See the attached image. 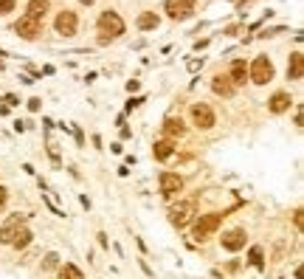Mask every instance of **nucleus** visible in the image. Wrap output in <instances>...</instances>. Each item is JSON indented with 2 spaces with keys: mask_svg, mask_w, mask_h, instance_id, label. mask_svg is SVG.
<instances>
[{
  "mask_svg": "<svg viewBox=\"0 0 304 279\" xmlns=\"http://www.w3.org/2000/svg\"><path fill=\"white\" fill-rule=\"evenodd\" d=\"M223 217L225 215H220V212H211V215H203L198 223H194V229H192V237L198 242H203V240H208V237L214 234V231L220 229V223H223Z\"/></svg>",
  "mask_w": 304,
  "mask_h": 279,
  "instance_id": "f257e3e1",
  "label": "nucleus"
},
{
  "mask_svg": "<svg viewBox=\"0 0 304 279\" xmlns=\"http://www.w3.org/2000/svg\"><path fill=\"white\" fill-rule=\"evenodd\" d=\"M248 79L256 82V85H267L273 79V62L267 57H256L248 68Z\"/></svg>",
  "mask_w": 304,
  "mask_h": 279,
  "instance_id": "f03ea898",
  "label": "nucleus"
},
{
  "mask_svg": "<svg viewBox=\"0 0 304 279\" xmlns=\"http://www.w3.org/2000/svg\"><path fill=\"white\" fill-rule=\"evenodd\" d=\"M99 28H101V34L104 37H121L124 34V20L118 17V11H101V17H99Z\"/></svg>",
  "mask_w": 304,
  "mask_h": 279,
  "instance_id": "7ed1b4c3",
  "label": "nucleus"
},
{
  "mask_svg": "<svg viewBox=\"0 0 304 279\" xmlns=\"http://www.w3.org/2000/svg\"><path fill=\"white\" fill-rule=\"evenodd\" d=\"M192 215H194V200H181L177 206L169 209V223L175 225V229H183V225H189Z\"/></svg>",
  "mask_w": 304,
  "mask_h": 279,
  "instance_id": "20e7f679",
  "label": "nucleus"
},
{
  "mask_svg": "<svg viewBox=\"0 0 304 279\" xmlns=\"http://www.w3.org/2000/svg\"><path fill=\"white\" fill-rule=\"evenodd\" d=\"M164 9L172 20H189L194 14V0H166Z\"/></svg>",
  "mask_w": 304,
  "mask_h": 279,
  "instance_id": "39448f33",
  "label": "nucleus"
},
{
  "mask_svg": "<svg viewBox=\"0 0 304 279\" xmlns=\"http://www.w3.org/2000/svg\"><path fill=\"white\" fill-rule=\"evenodd\" d=\"M14 31L20 34L23 40H37L40 34H43V23H40V20H31V17L23 14L20 20L14 23Z\"/></svg>",
  "mask_w": 304,
  "mask_h": 279,
  "instance_id": "423d86ee",
  "label": "nucleus"
},
{
  "mask_svg": "<svg viewBox=\"0 0 304 279\" xmlns=\"http://www.w3.org/2000/svg\"><path fill=\"white\" fill-rule=\"evenodd\" d=\"M23 223H26V215H11L9 220L0 225V242H3V246H11V240H14L17 231L23 229Z\"/></svg>",
  "mask_w": 304,
  "mask_h": 279,
  "instance_id": "0eeeda50",
  "label": "nucleus"
},
{
  "mask_svg": "<svg viewBox=\"0 0 304 279\" xmlns=\"http://www.w3.org/2000/svg\"><path fill=\"white\" fill-rule=\"evenodd\" d=\"M158 183H160V195L164 198H172V195H177L183 189V178L177 172H160Z\"/></svg>",
  "mask_w": 304,
  "mask_h": 279,
  "instance_id": "6e6552de",
  "label": "nucleus"
},
{
  "mask_svg": "<svg viewBox=\"0 0 304 279\" xmlns=\"http://www.w3.org/2000/svg\"><path fill=\"white\" fill-rule=\"evenodd\" d=\"M192 121L198 124L200 130H211L214 124H217V118H214V110L208 108V104H192Z\"/></svg>",
  "mask_w": 304,
  "mask_h": 279,
  "instance_id": "1a4fd4ad",
  "label": "nucleus"
},
{
  "mask_svg": "<svg viewBox=\"0 0 304 279\" xmlns=\"http://www.w3.org/2000/svg\"><path fill=\"white\" fill-rule=\"evenodd\" d=\"M53 26H57V34H62V37H74L79 20H76L74 11H59V17H57V23H53Z\"/></svg>",
  "mask_w": 304,
  "mask_h": 279,
  "instance_id": "9d476101",
  "label": "nucleus"
},
{
  "mask_svg": "<svg viewBox=\"0 0 304 279\" xmlns=\"http://www.w3.org/2000/svg\"><path fill=\"white\" fill-rule=\"evenodd\" d=\"M245 246V231L242 229H231L223 234V248L225 251H240V248Z\"/></svg>",
  "mask_w": 304,
  "mask_h": 279,
  "instance_id": "9b49d317",
  "label": "nucleus"
},
{
  "mask_svg": "<svg viewBox=\"0 0 304 279\" xmlns=\"http://www.w3.org/2000/svg\"><path fill=\"white\" fill-rule=\"evenodd\" d=\"M211 91L217 93V96H225V99H228V96H234V82L228 79V74H217V76L211 79Z\"/></svg>",
  "mask_w": 304,
  "mask_h": 279,
  "instance_id": "f8f14e48",
  "label": "nucleus"
},
{
  "mask_svg": "<svg viewBox=\"0 0 304 279\" xmlns=\"http://www.w3.org/2000/svg\"><path fill=\"white\" fill-rule=\"evenodd\" d=\"M228 79L234 82V88H237V85H245V79H248V65L242 62V59H234V62H231Z\"/></svg>",
  "mask_w": 304,
  "mask_h": 279,
  "instance_id": "ddd939ff",
  "label": "nucleus"
},
{
  "mask_svg": "<svg viewBox=\"0 0 304 279\" xmlns=\"http://www.w3.org/2000/svg\"><path fill=\"white\" fill-rule=\"evenodd\" d=\"M304 76V57L301 51L290 54V65H288V79H301Z\"/></svg>",
  "mask_w": 304,
  "mask_h": 279,
  "instance_id": "4468645a",
  "label": "nucleus"
},
{
  "mask_svg": "<svg viewBox=\"0 0 304 279\" xmlns=\"http://www.w3.org/2000/svg\"><path fill=\"white\" fill-rule=\"evenodd\" d=\"M45 11H48V0H28L26 17H31V20H43Z\"/></svg>",
  "mask_w": 304,
  "mask_h": 279,
  "instance_id": "2eb2a0df",
  "label": "nucleus"
},
{
  "mask_svg": "<svg viewBox=\"0 0 304 279\" xmlns=\"http://www.w3.org/2000/svg\"><path fill=\"white\" fill-rule=\"evenodd\" d=\"M290 104H293L290 93H273V96H271V104H267V108H271V113H284V110L290 108Z\"/></svg>",
  "mask_w": 304,
  "mask_h": 279,
  "instance_id": "dca6fc26",
  "label": "nucleus"
},
{
  "mask_svg": "<svg viewBox=\"0 0 304 279\" xmlns=\"http://www.w3.org/2000/svg\"><path fill=\"white\" fill-rule=\"evenodd\" d=\"M164 133L169 135V138H181V135L186 133V127H183L181 118H166V121H164Z\"/></svg>",
  "mask_w": 304,
  "mask_h": 279,
  "instance_id": "f3484780",
  "label": "nucleus"
},
{
  "mask_svg": "<svg viewBox=\"0 0 304 279\" xmlns=\"http://www.w3.org/2000/svg\"><path fill=\"white\" fill-rule=\"evenodd\" d=\"M158 14H155V11H141L138 14V28L141 31H152V28H158Z\"/></svg>",
  "mask_w": 304,
  "mask_h": 279,
  "instance_id": "a211bd4d",
  "label": "nucleus"
},
{
  "mask_svg": "<svg viewBox=\"0 0 304 279\" xmlns=\"http://www.w3.org/2000/svg\"><path fill=\"white\" fill-rule=\"evenodd\" d=\"M152 155L158 158V161H166V158L172 155V141H169V138H164V141H155V147H152Z\"/></svg>",
  "mask_w": 304,
  "mask_h": 279,
  "instance_id": "6ab92c4d",
  "label": "nucleus"
},
{
  "mask_svg": "<svg viewBox=\"0 0 304 279\" xmlns=\"http://www.w3.org/2000/svg\"><path fill=\"white\" fill-rule=\"evenodd\" d=\"M59 279H85V276H82V271L76 265L65 263V265H59Z\"/></svg>",
  "mask_w": 304,
  "mask_h": 279,
  "instance_id": "aec40b11",
  "label": "nucleus"
},
{
  "mask_svg": "<svg viewBox=\"0 0 304 279\" xmlns=\"http://www.w3.org/2000/svg\"><path fill=\"white\" fill-rule=\"evenodd\" d=\"M31 231H28V229H20V231H17V237H14V240H11V246H14L17 248V251H20V248H26L28 246V242H31Z\"/></svg>",
  "mask_w": 304,
  "mask_h": 279,
  "instance_id": "412c9836",
  "label": "nucleus"
},
{
  "mask_svg": "<svg viewBox=\"0 0 304 279\" xmlns=\"http://www.w3.org/2000/svg\"><path fill=\"white\" fill-rule=\"evenodd\" d=\"M248 263H251L254 268H259V271L265 268V254H262V248H259V246H254V248H251V254H248Z\"/></svg>",
  "mask_w": 304,
  "mask_h": 279,
  "instance_id": "4be33fe9",
  "label": "nucleus"
},
{
  "mask_svg": "<svg viewBox=\"0 0 304 279\" xmlns=\"http://www.w3.org/2000/svg\"><path fill=\"white\" fill-rule=\"evenodd\" d=\"M57 265H59V254H57V251L45 254V259H43V271H53Z\"/></svg>",
  "mask_w": 304,
  "mask_h": 279,
  "instance_id": "5701e85b",
  "label": "nucleus"
},
{
  "mask_svg": "<svg viewBox=\"0 0 304 279\" xmlns=\"http://www.w3.org/2000/svg\"><path fill=\"white\" fill-rule=\"evenodd\" d=\"M14 9V0H0V14H9Z\"/></svg>",
  "mask_w": 304,
  "mask_h": 279,
  "instance_id": "b1692460",
  "label": "nucleus"
},
{
  "mask_svg": "<svg viewBox=\"0 0 304 279\" xmlns=\"http://www.w3.org/2000/svg\"><path fill=\"white\" fill-rule=\"evenodd\" d=\"M40 108H43V102H40V99H28V110H31V113H37Z\"/></svg>",
  "mask_w": 304,
  "mask_h": 279,
  "instance_id": "393cba45",
  "label": "nucleus"
},
{
  "mask_svg": "<svg viewBox=\"0 0 304 279\" xmlns=\"http://www.w3.org/2000/svg\"><path fill=\"white\" fill-rule=\"evenodd\" d=\"M200 68H203V59H189V71H192V74L200 71Z\"/></svg>",
  "mask_w": 304,
  "mask_h": 279,
  "instance_id": "a878e982",
  "label": "nucleus"
},
{
  "mask_svg": "<svg viewBox=\"0 0 304 279\" xmlns=\"http://www.w3.org/2000/svg\"><path fill=\"white\" fill-rule=\"evenodd\" d=\"M6 200H9V192H6L3 186H0V209H3V206H6Z\"/></svg>",
  "mask_w": 304,
  "mask_h": 279,
  "instance_id": "bb28decb",
  "label": "nucleus"
},
{
  "mask_svg": "<svg viewBox=\"0 0 304 279\" xmlns=\"http://www.w3.org/2000/svg\"><path fill=\"white\" fill-rule=\"evenodd\" d=\"M127 91H130V93L138 91V79H130V82H127Z\"/></svg>",
  "mask_w": 304,
  "mask_h": 279,
  "instance_id": "cd10ccee",
  "label": "nucleus"
}]
</instances>
